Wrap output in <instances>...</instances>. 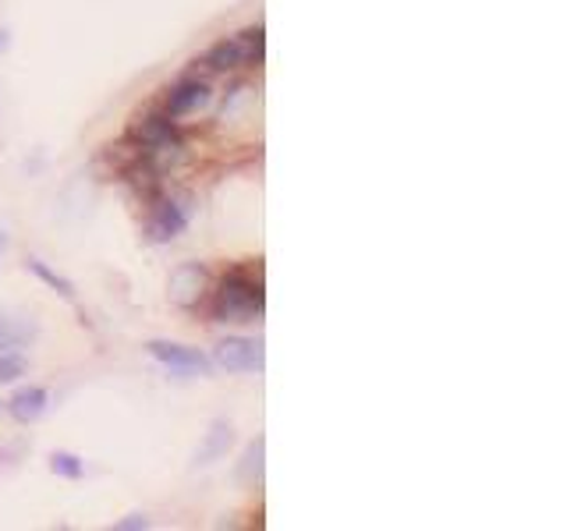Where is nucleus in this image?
<instances>
[{"mask_svg": "<svg viewBox=\"0 0 567 531\" xmlns=\"http://www.w3.org/2000/svg\"><path fill=\"white\" fill-rule=\"evenodd\" d=\"M213 365L235 372V376H241V372H262V344L252 341V336H227V341L213 347Z\"/></svg>", "mask_w": 567, "mask_h": 531, "instance_id": "39448f33", "label": "nucleus"}, {"mask_svg": "<svg viewBox=\"0 0 567 531\" xmlns=\"http://www.w3.org/2000/svg\"><path fill=\"white\" fill-rule=\"evenodd\" d=\"M29 372V362L22 351H0V386L18 383Z\"/></svg>", "mask_w": 567, "mask_h": 531, "instance_id": "2eb2a0df", "label": "nucleus"}, {"mask_svg": "<svg viewBox=\"0 0 567 531\" xmlns=\"http://www.w3.org/2000/svg\"><path fill=\"white\" fill-rule=\"evenodd\" d=\"M50 471L68 478V482H79V478L85 475V460L75 457V454H68V450H58V454L50 457Z\"/></svg>", "mask_w": 567, "mask_h": 531, "instance_id": "4468645a", "label": "nucleus"}, {"mask_svg": "<svg viewBox=\"0 0 567 531\" xmlns=\"http://www.w3.org/2000/svg\"><path fill=\"white\" fill-rule=\"evenodd\" d=\"M209 96H213V88H209L203 79H185V82H177V85L171 88L164 114H167L171 121H182V117H188V114H195V111H203V106L209 103Z\"/></svg>", "mask_w": 567, "mask_h": 531, "instance_id": "6e6552de", "label": "nucleus"}, {"mask_svg": "<svg viewBox=\"0 0 567 531\" xmlns=\"http://www.w3.org/2000/svg\"><path fill=\"white\" fill-rule=\"evenodd\" d=\"M230 442H235V429H230L227 421H213L206 439H203V447L195 450V465H213V460H220Z\"/></svg>", "mask_w": 567, "mask_h": 531, "instance_id": "9d476101", "label": "nucleus"}, {"mask_svg": "<svg viewBox=\"0 0 567 531\" xmlns=\"http://www.w3.org/2000/svg\"><path fill=\"white\" fill-rule=\"evenodd\" d=\"M8 43H11V40H8V29H0V53L8 50Z\"/></svg>", "mask_w": 567, "mask_h": 531, "instance_id": "a211bd4d", "label": "nucleus"}, {"mask_svg": "<svg viewBox=\"0 0 567 531\" xmlns=\"http://www.w3.org/2000/svg\"><path fill=\"white\" fill-rule=\"evenodd\" d=\"M188 227V209L177 202V199H156L150 209V223H146V235L156 244H167L174 238H182Z\"/></svg>", "mask_w": 567, "mask_h": 531, "instance_id": "0eeeda50", "label": "nucleus"}, {"mask_svg": "<svg viewBox=\"0 0 567 531\" xmlns=\"http://www.w3.org/2000/svg\"><path fill=\"white\" fill-rule=\"evenodd\" d=\"M0 412H4V404H0Z\"/></svg>", "mask_w": 567, "mask_h": 531, "instance_id": "6ab92c4d", "label": "nucleus"}, {"mask_svg": "<svg viewBox=\"0 0 567 531\" xmlns=\"http://www.w3.org/2000/svg\"><path fill=\"white\" fill-rule=\"evenodd\" d=\"M4 407H8V415H11L14 421L32 425V421H40V418L47 415V407H50V389H47V386H18Z\"/></svg>", "mask_w": 567, "mask_h": 531, "instance_id": "1a4fd4ad", "label": "nucleus"}, {"mask_svg": "<svg viewBox=\"0 0 567 531\" xmlns=\"http://www.w3.org/2000/svg\"><path fill=\"white\" fill-rule=\"evenodd\" d=\"M35 336V326L25 319H14L8 312H0V351H22Z\"/></svg>", "mask_w": 567, "mask_h": 531, "instance_id": "9b49d317", "label": "nucleus"}, {"mask_svg": "<svg viewBox=\"0 0 567 531\" xmlns=\"http://www.w3.org/2000/svg\"><path fill=\"white\" fill-rule=\"evenodd\" d=\"M266 309L262 280L248 270H230L213 291V319L217 323H256Z\"/></svg>", "mask_w": 567, "mask_h": 531, "instance_id": "f257e3e1", "label": "nucleus"}, {"mask_svg": "<svg viewBox=\"0 0 567 531\" xmlns=\"http://www.w3.org/2000/svg\"><path fill=\"white\" fill-rule=\"evenodd\" d=\"M8 235H4V230H0V262H4V256H8Z\"/></svg>", "mask_w": 567, "mask_h": 531, "instance_id": "f3484780", "label": "nucleus"}, {"mask_svg": "<svg viewBox=\"0 0 567 531\" xmlns=\"http://www.w3.org/2000/svg\"><path fill=\"white\" fill-rule=\"evenodd\" d=\"M114 528L117 531H146L150 528V518H146V513H128V518H121Z\"/></svg>", "mask_w": 567, "mask_h": 531, "instance_id": "dca6fc26", "label": "nucleus"}, {"mask_svg": "<svg viewBox=\"0 0 567 531\" xmlns=\"http://www.w3.org/2000/svg\"><path fill=\"white\" fill-rule=\"evenodd\" d=\"M132 138H135L138 153L146 156L156 170L174 167L177 159H182V153H185V142H182V135H177V128H174V121L164 111L142 117L132 128Z\"/></svg>", "mask_w": 567, "mask_h": 531, "instance_id": "f03ea898", "label": "nucleus"}, {"mask_svg": "<svg viewBox=\"0 0 567 531\" xmlns=\"http://www.w3.org/2000/svg\"><path fill=\"white\" fill-rule=\"evenodd\" d=\"M206 288H209V270L203 262H182V266H174V270H171L167 294H171L174 305L195 309L203 301Z\"/></svg>", "mask_w": 567, "mask_h": 531, "instance_id": "423d86ee", "label": "nucleus"}, {"mask_svg": "<svg viewBox=\"0 0 567 531\" xmlns=\"http://www.w3.org/2000/svg\"><path fill=\"white\" fill-rule=\"evenodd\" d=\"M150 358H156L167 372L174 376H209L213 358L199 347H188V344H174V341H150Z\"/></svg>", "mask_w": 567, "mask_h": 531, "instance_id": "20e7f679", "label": "nucleus"}, {"mask_svg": "<svg viewBox=\"0 0 567 531\" xmlns=\"http://www.w3.org/2000/svg\"><path fill=\"white\" fill-rule=\"evenodd\" d=\"M262 53H266V29L262 25H248L238 35H227V40L213 43L206 50L203 64L217 75H227V71H238V67H256L262 64Z\"/></svg>", "mask_w": 567, "mask_h": 531, "instance_id": "7ed1b4c3", "label": "nucleus"}, {"mask_svg": "<svg viewBox=\"0 0 567 531\" xmlns=\"http://www.w3.org/2000/svg\"><path fill=\"white\" fill-rule=\"evenodd\" d=\"M262 457H266V439L256 436L252 442H248V450L241 457V468H238V478L241 482H262Z\"/></svg>", "mask_w": 567, "mask_h": 531, "instance_id": "ddd939ff", "label": "nucleus"}, {"mask_svg": "<svg viewBox=\"0 0 567 531\" xmlns=\"http://www.w3.org/2000/svg\"><path fill=\"white\" fill-rule=\"evenodd\" d=\"M25 270H29L32 277H40V280L47 283V288H50V291H58L64 301H75V283H71L64 273L50 270V266H47L43 259H35V256H32V259H25Z\"/></svg>", "mask_w": 567, "mask_h": 531, "instance_id": "f8f14e48", "label": "nucleus"}]
</instances>
